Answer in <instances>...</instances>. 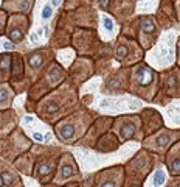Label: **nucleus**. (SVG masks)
<instances>
[{
  "label": "nucleus",
  "instance_id": "nucleus-1",
  "mask_svg": "<svg viewBox=\"0 0 180 187\" xmlns=\"http://www.w3.org/2000/svg\"><path fill=\"white\" fill-rule=\"evenodd\" d=\"M121 25H123L121 34L137 41L144 52L151 50L157 44L159 36H160V30H162L157 23L155 16H152V14L131 17L129 20L123 22Z\"/></svg>",
  "mask_w": 180,
  "mask_h": 187
},
{
  "label": "nucleus",
  "instance_id": "nucleus-2",
  "mask_svg": "<svg viewBox=\"0 0 180 187\" xmlns=\"http://www.w3.org/2000/svg\"><path fill=\"white\" fill-rule=\"evenodd\" d=\"M159 89V72H155L144 61L131 67L129 92L146 101H154Z\"/></svg>",
  "mask_w": 180,
  "mask_h": 187
},
{
  "label": "nucleus",
  "instance_id": "nucleus-3",
  "mask_svg": "<svg viewBox=\"0 0 180 187\" xmlns=\"http://www.w3.org/2000/svg\"><path fill=\"white\" fill-rule=\"evenodd\" d=\"M154 164H155V154L147 151V150H140L129 162L124 165V176L126 182H132L141 185L143 179L147 178L151 173Z\"/></svg>",
  "mask_w": 180,
  "mask_h": 187
},
{
  "label": "nucleus",
  "instance_id": "nucleus-4",
  "mask_svg": "<svg viewBox=\"0 0 180 187\" xmlns=\"http://www.w3.org/2000/svg\"><path fill=\"white\" fill-rule=\"evenodd\" d=\"M172 98H180V69L177 66L159 72V89L155 103L166 105Z\"/></svg>",
  "mask_w": 180,
  "mask_h": 187
},
{
  "label": "nucleus",
  "instance_id": "nucleus-5",
  "mask_svg": "<svg viewBox=\"0 0 180 187\" xmlns=\"http://www.w3.org/2000/svg\"><path fill=\"white\" fill-rule=\"evenodd\" d=\"M113 56L121 64V67H132L137 62L143 61L144 50L140 44L124 34H120L113 45Z\"/></svg>",
  "mask_w": 180,
  "mask_h": 187
},
{
  "label": "nucleus",
  "instance_id": "nucleus-6",
  "mask_svg": "<svg viewBox=\"0 0 180 187\" xmlns=\"http://www.w3.org/2000/svg\"><path fill=\"white\" fill-rule=\"evenodd\" d=\"M112 131L117 134L121 144L126 142V140H138V142H141L144 137L140 115L137 114H124L115 117L112 123Z\"/></svg>",
  "mask_w": 180,
  "mask_h": 187
},
{
  "label": "nucleus",
  "instance_id": "nucleus-7",
  "mask_svg": "<svg viewBox=\"0 0 180 187\" xmlns=\"http://www.w3.org/2000/svg\"><path fill=\"white\" fill-rule=\"evenodd\" d=\"M177 140H180V129H168L163 126L157 133L143 139V148L154 154H165Z\"/></svg>",
  "mask_w": 180,
  "mask_h": 187
},
{
  "label": "nucleus",
  "instance_id": "nucleus-8",
  "mask_svg": "<svg viewBox=\"0 0 180 187\" xmlns=\"http://www.w3.org/2000/svg\"><path fill=\"white\" fill-rule=\"evenodd\" d=\"M129 77H131V67H120L107 77L104 86H102V90L112 94V95L129 92Z\"/></svg>",
  "mask_w": 180,
  "mask_h": 187
},
{
  "label": "nucleus",
  "instance_id": "nucleus-9",
  "mask_svg": "<svg viewBox=\"0 0 180 187\" xmlns=\"http://www.w3.org/2000/svg\"><path fill=\"white\" fill-rule=\"evenodd\" d=\"M135 6H137V0H109L107 13L120 23H123L129 20L131 17H134Z\"/></svg>",
  "mask_w": 180,
  "mask_h": 187
},
{
  "label": "nucleus",
  "instance_id": "nucleus-10",
  "mask_svg": "<svg viewBox=\"0 0 180 187\" xmlns=\"http://www.w3.org/2000/svg\"><path fill=\"white\" fill-rule=\"evenodd\" d=\"M140 120H141V129H143L144 137L157 133L159 129H162L165 126L162 114L154 108H144L140 112Z\"/></svg>",
  "mask_w": 180,
  "mask_h": 187
},
{
  "label": "nucleus",
  "instance_id": "nucleus-11",
  "mask_svg": "<svg viewBox=\"0 0 180 187\" xmlns=\"http://www.w3.org/2000/svg\"><path fill=\"white\" fill-rule=\"evenodd\" d=\"M98 187H121L124 184V167L115 165L98 173Z\"/></svg>",
  "mask_w": 180,
  "mask_h": 187
},
{
  "label": "nucleus",
  "instance_id": "nucleus-12",
  "mask_svg": "<svg viewBox=\"0 0 180 187\" xmlns=\"http://www.w3.org/2000/svg\"><path fill=\"white\" fill-rule=\"evenodd\" d=\"M165 164L171 176H180V140L172 144L165 153Z\"/></svg>",
  "mask_w": 180,
  "mask_h": 187
},
{
  "label": "nucleus",
  "instance_id": "nucleus-13",
  "mask_svg": "<svg viewBox=\"0 0 180 187\" xmlns=\"http://www.w3.org/2000/svg\"><path fill=\"white\" fill-rule=\"evenodd\" d=\"M120 139L117 137V134L112 131H107L106 134H102L99 139H98V142H96V145H95V148L98 150V151H101V153H112V151H115V150H118L120 148Z\"/></svg>",
  "mask_w": 180,
  "mask_h": 187
},
{
  "label": "nucleus",
  "instance_id": "nucleus-14",
  "mask_svg": "<svg viewBox=\"0 0 180 187\" xmlns=\"http://www.w3.org/2000/svg\"><path fill=\"white\" fill-rule=\"evenodd\" d=\"M11 64H13V69H11V77L19 81L22 77H23V59L20 55H13V59H11Z\"/></svg>",
  "mask_w": 180,
  "mask_h": 187
},
{
  "label": "nucleus",
  "instance_id": "nucleus-15",
  "mask_svg": "<svg viewBox=\"0 0 180 187\" xmlns=\"http://www.w3.org/2000/svg\"><path fill=\"white\" fill-rule=\"evenodd\" d=\"M44 61H45V58H44V55H40V53H36V55H31V56H28V64H30V67L34 70V69H39L42 64H44Z\"/></svg>",
  "mask_w": 180,
  "mask_h": 187
},
{
  "label": "nucleus",
  "instance_id": "nucleus-16",
  "mask_svg": "<svg viewBox=\"0 0 180 187\" xmlns=\"http://www.w3.org/2000/svg\"><path fill=\"white\" fill-rule=\"evenodd\" d=\"M11 59H13V55H0V70L2 72H6V70L11 69Z\"/></svg>",
  "mask_w": 180,
  "mask_h": 187
},
{
  "label": "nucleus",
  "instance_id": "nucleus-17",
  "mask_svg": "<svg viewBox=\"0 0 180 187\" xmlns=\"http://www.w3.org/2000/svg\"><path fill=\"white\" fill-rule=\"evenodd\" d=\"M8 36H10V39L13 42H19V41L23 39V30L20 27H14V28H11L8 31Z\"/></svg>",
  "mask_w": 180,
  "mask_h": 187
},
{
  "label": "nucleus",
  "instance_id": "nucleus-18",
  "mask_svg": "<svg viewBox=\"0 0 180 187\" xmlns=\"http://www.w3.org/2000/svg\"><path fill=\"white\" fill-rule=\"evenodd\" d=\"M76 167L73 165V164H64V165L61 167V178L62 179H67V178H70L76 170H75Z\"/></svg>",
  "mask_w": 180,
  "mask_h": 187
},
{
  "label": "nucleus",
  "instance_id": "nucleus-19",
  "mask_svg": "<svg viewBox=\"0 0 180 187\" xmlns=\"http://www.w3.org/2000/svg\"><path fill=\"white\" fill-rule=\"evenodd\" d=\"M59 109H61V103L56 101V100H50V101L47 103V106H45V111H47V114H50V115L59 112Z\"/></svg>",
  "mask_w": 180,
  "mask_h": 187
},
{
  "label": "nucleus",
  "instance_id": "nucleus-20",
  "mask_svg": "<svg viewBox=\"0 0 180 187\" xmlns=\"http://www.w3.org/2000/svg\"><path fill=\"white\" fill-rule=\"evenodd\" d=\"M51 172H53V169L50 167V164H42V165L39 167V175L40 176H45V175H50Z\"/></svg>",
  "mask_w": 180,
  "mask_h": 187
},
{
  "label": "nucleus",
  "instance_id": "nucleus-21",
  "mask_svg": "<svg viewBox=\"0 0 180 187\" xmlns=\"http://www.w3.org/2000/svg\"><path fill=\"white\" fill-rule=\"evenodd\" d=\"M163 182H165V173L159 169V170H157V173H155V181H154V184H155V185L159 187V185H162Z\"/></svg>",
  "mask_w": 180,
  "mask_h": 187
},
{
  "label": "nucleus",
  "instance_id": "nucleus-22",
  "mask_svg": "<svg viewBox=\"0 0 180 187\" xmlns=\"http://www.w3.org/2000/svg\"><path fill=\"white\" fill-rule=\"evenodd\" d=\"M104 27H106L107 31H113V20H112V17H109V16L104 17Z\"/></svg>",
  "mask_w": 180,
  "mask_h": 187
},
{
  "label": "nucleus",
  "instance_id": "nucleus-23",
  "mask_svg": "<svg viewBox=\"0 0 180 187\" xmlns=\"http://www.w3.org/2000/svg\"><path fill=\"white\" fill-rule=\"evenodd\" d=\"M51 13H53L51 6H50V5H45L44 10H42V17H44V19H50V17H51Z\"/></svg>",
  "mask_w": 180,
  "mask_h": 187
},
{
  "label": "nucleus",
  "instance_id": "nucleus-24",
  "mask_svg": "<svg viewBox=\"0 0 180 187\" xmlns=\"http://www.w3.org/2000/svg\"><path fill=\"white\" fill-rule=\"evenodd\" d=\"M174 13H175V19L180 22V0L174 2Z\"/></svg>",
  "mask_w": 180,
  "mask_h": 187
},
{
  "label": "nucleus",
  "instance_id": "nucleus-25",
  "mask_svg": "<svg viewBox=\"0 0 180 187\" xmlns=\"http://www.w3.org/2000/svg\"><path fill=\"white\" fill-rule=\"evenodd\" d=\"M2 179H3V182H5V184H11V182H13V176H11L8 172L2 173Z\"/></svg>",
  "mask_w": 180,
  "mask_h": 187
},
{
  "label": "nucleus",
  "instance_id": "nucleus-26",
  "mask_svg": "<svg viewBox=\"0 0 180 187\" xmlns=\"http://www.w3.org/2000/svg\"><path fill=\"white\" fill-rule=\"evenodd\" d=\"M177 67L180 69V36L177 39Z\"/></svg>",
  "mask_w": 180,
  "mask_h": 187
},
{
  "label": "nucleus",
  "instance_id": "nucleus-27",
  "mask_svg": "<svg viewBox=\"0 0 180 187\" xmlns=\"http://www.w3.org/2000/svg\"><path fill=\"white\" fill-rule=\"evenodd\" d=\"M168 187H180V176H175V179H172Z\"/></svg>",
  "mask_w": 180,
  "mask_h": 187
},
{
  "label": "nucleus",
  "instance_id": "nucleus-28",
  "mask_svg": "<svg viewBox=\"0 0 180 187\" xmlns=\"http://www.w3.org/2000/svg\"><path fill=\"white\" fill-rule=\"evenodd\" d=\"M6 98H8V90L6 89H2V90H0V103L5 101Z\"/></svg>",
  "mask_w": 180,
  "mask_h": 187
},
{
  "label": "nucleus",
  "instance_id": "nucleus-29",
  "mask_svg": "<svg viewBox=\"0 0 180 187\" xmlns=\"http://www.w3.org/2000/svg\"><path fill=\"white\" fill-rule=\"evenodd\" d=\"M3 47H5V49L8 50V49H11V47H13V44H10V42H6V44H5Z\"/></svg>",
  "mask_w": 180,
  "mask_h": 187
},
{
  "label": "nucleus",
  "instance_id": "nucleus-30",
  "mask_svg": "<svg viewBox=\"0 0 180 187\" xmlns=\"http://www.w3.org/2000/svg\"><path fill=\"white\" fill-rule=\"evenodd\" d=\"M34 139H36V140H42V136H40V134H34Z\"/></svg>",
  "mask_w": 180,
  "mask_h": 187
},
{
  "label": "nucleus",
  "instance_id": "nucleus-31",
  "mask_svg": "<svg viewBox=\"0 0 180 187\" xmlns=\"http://www.w3.org/2000/svg\"><path fill=\"white\" fill-rule=\"evenodd\" d=\"M3 184H5V182H3V179H2V175H0V187H2Z\"/></svg>",
  "mask_w": 180,
  "mask_h": 187
}]
</instances>
